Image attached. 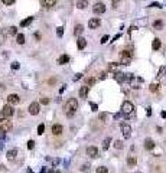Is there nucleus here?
Here are the masks:
<instances>
[{
  "mask_svg": "<svg viewBox=\"0 0 166 173\" xmlns=\"http://www.w3.org/2000/svg\"><path fill=\"white\" fill-rule=\"evenodd\" d=\"M114 78H116L118 82H120V84H123V82L129 81V74H122V72H118V74L114 75Z\"/></svg>",
  "mask_w": 166,
  "mask_h": 173,
  "instance_id": "obj_11",
  "label": "nucleus"
},
{
  "mask_svg": "<svg viewBox=\"0 0 166 173\" xmlns=\"http://www.w3.org/2000/svg\"><path fill=\"white\" fill-rule=\"evenodd\" d=\"M81 75H82V74H77V75L74 77V81H78V79H81Z\"/></svg>",
  "mask_w": 166,
  "mask_h": 173,
  "instance_id": "obj_47",
  "label": "nucleus"
},
{
  "mask_svg": "<svg viewBox=\"0 0 166 173\" xmlns=\"http://www.w3.org/2000/svg\"><path fill=\"white\" fill-rule=\"evenodd\" d=\"M87 155H88L91 159H97V157L100 156V151H98V149H97V147L91 146V147H88V149H87Z\"/></svg>",
  "mask_w": 166,
  "mask_h": 173,
  "instance_id": "obj_7",
  "label": "nucleus"
},
{
  "mask_svg": "<svg viewBox=\"0 0 166 173\" xmlns=\"http://www.w3.org/2000/svg\"><path fill=\"white\" fill-rule=\"evenodd\" d=\"M3 3L5 5H12V3H15V0H3Z\"/></svg>",
  "mask_w": 166,
  "mask_h": 173,
  "instance_id": "obj_45",
  "label": "nucleus"
},
{
  "mask_svg": "<svg viewBox=\"0 0 166 173\" xmlns=\"http://www.w3.org/2000/svg\"><path fill=\"white\" fill-rule=\"evenodd\" d=\"M28 111H29V114H32V116L39 114V111H41V105H39V102H31V105H29V108H28Z\"/></svg>",
  "mask_w": 166,
  "mask_h": 173,
  "instance_id": "obj_6",
  "label": "nucleus"
},
{
  "mask_svg": "<svg viewBox=\"0 0 166 173\" xmlns=\"http://www.w3.org/2000/svg\"><path fill=\"white\" fill-rule=\"evenodd\" d=\"M92 12L96 13V15H101V13H104V12H106V6H104V3H101V2L96 3V5L92 6Z\"/></svg>",
  "mask_w": 166,
  "mask_h": 173,
  "instance_id": "obj_8",
  "label": "nucleus"
},
{
  "mask_svg": "<svg viewBox=\"0 0 166 173\" xmlns=\"http://www.w3.org/2000/svg\"><path fill=\"white\" fill-rule=\"evenodd\" d=\"M43 131H45V125L43 124H39L38 125V134L41 136V134H43Z\"/></svg>",
  "mask_w": 166,
  "mask_h": 173,
  "instance_id": "obj_32",
  "label": "nucleus"
},
{
  "mask_svg": "<svg viewBox=\"0 0 166 173\" xmlns=\"http://www.w3.org/2000/svg\"><path fill=\"white\" fill-rule=\"evenodd\" d=\"M134 173H140V172H134Z\"/></svg>",
  "mask_w": 166,
  "mask_h": 173,
  "instance_id": "obj_57",
  "label": "nucleus"
},
{
  "mask_svg": "<svg viewBox=\"0 0 166 173\" xmlns=\"http://www.w3.org/2000/svg\"><path fill=\"white\" fill-rule=\"evenodd\" d=\"M118 65H120V63H117V62H114V63H110V65H108V68H110V69H116V68L118 67Z\"/></svg>",
  "mask_w": 166,
  "mask_h": 173,
  "instance_id": "obj_40",
  "label": "nucleus"
},
{
  "mask_svg": "<svg viewBox=\"0 0 166 173\" xmlns=\"http://www.w3.org/2000/svg\"><path fill=\"white\" fill-rule=\"evenodd\" d=\"M107 116H108L107 113H101V114H100V120H101V121H104V120L107 118Z\"/></svg>",
  "mask_w": 166,
  "mask_h": 173,
  "instance_id": "obj_42",
  "label": "nucleus"
},
{
  "mask_svg": "<svg viewBox=\"0 0 166 173\" xmlns=\"http://www.w3.org/2000/svg\"><path fill=\"white\" fill-rule=\"evenodd\" d=\"M122 133H123L124 139H130V136H131V127L127 125V124H122Z\"/></svg>",
  "mask_w": 166,
  "mask_h": 173,
  "instance_id": "obj_10",
  "label": "nucleus"
},
{
  "mask_svg": "<svg viewBox=\"0 0 166 173\" xmlns=\"http://www.w3.org/2000/svg\"><path fill=\"white\" fill-rule=\"evenodd\" d=\"M56 35H58L59 38H62V35H64V28H62V26L56 28Z\"/></svg>",
  "mask_w": 166,
  "mask_h": 173,
  "instance_id": "obj_34",
  "label": "nucleus"
},
{
  "mask_svg": "<svg viewBox=\"0 0 166 173\" xmlns=\"http://www.w3.org/2000/svg\"><path fill=\"white\" fill-rule=\"evenodd\" d=\"M48 160H51V162H52V166H54V167L59 164V159H49V157H48Z\"/></svg>",
  "mask_w": 166,
  "mask_h": 173,
  "instance_id": "obj_36",
  "label": "nucleus"
},
{
  "mask_svg": "<svg viewBox=\"0 0 166 173\" xmlns=\"http://www.w3.org/2000/svg\"><path fill=\"white\" fill-rule=\"evenodd\" d=\"M10 67H12V69H13V71H16V69H19L20 65H19V62H13V63L10 65Z\"/></svg>",
  "mask_w": 166,
  "mask_h": 173,
  "instance_id": "obj_37",
  "label": "nucleus"
},
{
  "mask_svg": "<svg viewBox=\"0 0 166 173\" xmlns=\"http://www.w3.org/2000/svg\"><path fill=\"white\" fill-rule=\"evenodd\" d=\"M123 116V113H117V114H114V118H120Z\"/></svg>",
  "mask_w": 166,
  "mask_h": 173,
  "instance_id": "obj_48",
  "label": "nucleus"
},
{
  "mask_svg": "<svg viewBox=\"0 0 166 173\" xmlns=\"http://www.w3.org/2000/svg\"><path fill=\"white\" fill-rule=\"evenodd\" d=\"M160 46H162V42H160V39H159V38H155V39H153V43H152V48H153V51H159V49H160Z\"/></svg>",
  "mask_w": 166,
  "mask_h": 173,
  "instance_id": "obj_15",
  "label": "nucleus"
},
{
  "mask_svg": "<svg viewBox=\"0 0 166 173\" xmlns=\"http://www.w3.org/2000/svg\"><path fill=\"white\" fill-rule=\"evenodd\" d=\"M160 116H162V118H166V111H162V114H160Z\"/></svg>",
  "mask_w": 166,
  "mask_h": 173,
  "instance_id": "obj_53",
  "label": "nucleus"
},
{
  "mask_svg": "<svg viewBox=\"0 0 166 173\" xmlns=\"http://www.w3.org/2000/svg\"><path fill=\"white\" fill-rule=\"evenodd\" d=\"M19 101H20V98H19L17 94H10L7 97V102L9 104H19Z\"/></svg>",
  "mask_w": 166,
  "mask_h": 173,
  "instance_id": "obj_13",
  "label": "nucleus"
},
{
  "mask_svg": "<svg viewBox=\"0 0 166 173\" xmlns=\"http://www.w3.org/2000/svg\"><path fill=\"white\" fill-rule=\"evenodd\" d=\"M32 22H33V17H28V19H25V20H22V22H20V26H22V28L29 26Z\"/></svg>",
  "mask_w": 166,
  "mask_h": 173,
  "instance_id": "obj_24",
  "label": "nucleus"
},
{
  "mask_svg": "<svg viewBox=\"0 0 166 173\" xmlns=\"http://www.w3.org/2000/svg\"><path fill=\"white\" fill-rule=\"evenodd\" d=\"M120 58H122V63L123 65H130V61H131V58H133V52L131 51H122L120 52ZM120 63V65H122Z\"/></svg>",
  "mask_w": 166,
  "mask_h": 173,
  "instance_id": "obj_2",
  "label": "nucleus"
},
{
  "mask_svg": "<svg viewBox=\"0 0 166 173\" xmlns=\"http://www.w3.org/2000/svg\"><path fill=\"white\" fill-rule=\"evenodd\" d=\"M82 32H84V26H82V25H77V26H75V29H74V33H75V36H80V35H82Z\"/></svg>",
  "mask_w": 166,
  "mask_h": 173,
  "instance_id": "obj_22",
  "label": "nucleus"
},
{
  "mask_svg": "<svg viewBox=\"0 0 166 173\" xmlns=\"http://www.w3.org/2000/svg\"><path fill=\"white\" fill-rule=\"evenodd\" d=\"M77 108H78V101L75 98H69L66 102H65V107H64V110H65V114L68 117H72L77 111Z\"/></svg>",
  "mask_w": 166,
  "mask_h": 173,
  "instance_id": "obj_1",
  "label": "nucleus"
},
{
  "mask_svg": "<svg viewBox=\"0 0 166 173\" xmlns=\"http://www.w3.org/2000/svg\"><path fill=\"white\" fill-rule=\"evenodd\" d=\"M16 156H17V150H16V149L9 150V151H7V155H6L7 160H15V159H16Z\"/></svg>",
  "mask_w": 166,
  "mask_h": 173,
  "instance_id": "obj_14",
  "label": "nucleus"
},
{
  "mask_svg": "<svg viewBox=\"0 0 166 173\" xmlns=\"http://www.w3.org/2000/svg\"><path fill=\"white\" fill-rule=\"evenodd\" d=\"M94 81H96V79H94V78H87V79H85V84H87V86L92 85V84H94Z\"/></svg>",
  "mask_w": 166,
  "mask_h": 173,
  "instance_id": "obj_35",
  "label": "nucleus"
},
{
  "mask_svg": "<svg viewBox=\"0 0 166 173\" xmlns=\"http://www.w3.org/2000/svg\"><path fill=\"white\" fill-rule=\"evenodd\" d=\"M13 113H15V110H13L12 105H5L3 110H2V117L3 118H9V117L13 116Z\"/></svg>",
  "mask_w": 166,
  "mask_h": 173,
  "instance_id": "obj_5",
  "label": "nucleus"
},
{
  "mask_svg": "<svg viewBox=\"0 0 166 173\" xmlns=\"http://www.w3.org/2000/svg\"><path fill=\"white\" fill-rule=\"evenodd\" d=\"M68 62H69V56H68V55H61L59 59H58V63H59V65H65V63H68Z\"/></svg>",
  "mask_w": 166,
  "mask_h": 173,
  "instance_id": "obj_21",
  "label": "nucleus"
},
{
  "mask_svg": "<svg viewBox=\"0 0 166 173\" xmlns=\"http://www.w3.org/2000/svg\"><path fill=\"white\" fill-rule=\"evenodd\" d=\"M159 88H160V84H159V82H156V81H155V82H152V84H150V86H149V90H150L152 92H157V91H159Z\"/></svg>",
  "mask_w": 166,
  "mask_h": 173,
  "instance_id": "obj_20",
  "label": "nucleus"
},
{
  "mask_svg": "<svg viewBox=\"0 0 166 173\" xmlns=\"http://www.w3.org/2000/svg\"><path fill=\"white\" fill-rule=\"evenodd\" d=\"M110 143H111V139H110V137H106L104 141H103V150H108Z\"/></svg>",
  "mask_w": 166,
  "mask_h": 173,
  "instance_id": "obj_27",
  "label": "nucleus"
},
{
  "mask_svg": "<svg viewBox=\"0 0 166 173\" xmlns=\"http://www.w3.org/2000/svg\"><path fill=\"white\" fill-rule=\"evenodd\" d=\"M41 173H46V169H45V167H42V170H41Z\"/></svg>",
  "mask_w": 166,
  "mask_h": 173,
  "instance_id": "obj_55",
  "label": "nucleus"
},
{
  "mask_svg": "<svg viewBox=\"0 0 166 173\" xmlns=\"http://www.w3.org/2000/svg\"><path fill=\"white\" fill-rule=\"evenodd\" d=\"M90 169H91V166H90V163H84V164L81 166V172H84V173H87V172H90Z\"/></svg>",
  "mask_w": 166,
  "mask_h": 173,
  "instance_id": "obj_29",
  "label": "nucleus"
},
{
  "mask_svg": "<svg viewBox=\"0 0 166 173\" xmlns=\"http://www.w3.org/2000/svg\"><path fill=\"white\" fill-rule=\"evenodd\" d=\"M133 110H134L133 102H130V101H124V102L122 104V113H123V114L129 116V114L133 113Z\"/></svg>",
  "mask_w": 166,
  "mask_h": 173,
  "instance_id": "obj_3",
  "label": "nucleus"
},
{
  "mask_svg": "<svg viewBox=\"0 0 166 173\" xmlns=\"http://www.w3.org/2000/svg\"><path fill=\"white\" fill-rule=\"evenodd\" d=\"M33 147H35V141H33V140H29V141H28V149L32 150Z\"/></svg>",
  "mask_w": 166,
  "mask_h": 173,
  "instance_id": "obj_38",
  "label": "nucleus"
},
{
  "mask_svg": "<svg viewBox=\"0 0 166 173\" xmlns=\"http://www.w3.org/2000/svg\"><path fill=\"white\" fill-rule=\"evenodd\" d=\"M107 40H108V36L106 35V36H103V39H101V43H107Z\"/></svg>",
  "mask_w": 166,
  "mask_h": 173,
  "instance_id": "obj_46",
  "label": "nucleus"
},
{
  "mask_svg": "<svg viewBox=\"0 0 166 173\" xmlns=\"http://www.w3.org/2000/svg\"><path fill=\"white\" fill-rule=\"evenodd\" d=\"M9 130H12V121H9L7 118L3 120V121H0V133H7Z\"/></svg>",
  "mask_w": 166,
  "mask_h": 173,
  "instance_id": "obj_4",
  "label": "nucleus"
},
{
  "mask_svg": "<svg viewBox=\"0 0 166 173\" xmlns=\"http://www.w3.org/2000/svg\"><path fill=\"white\" fill-rule=\"evenodd\" d=\"M100 19L98 17H92V19H90V22H88V28L90 29H97V28H100Z\"/></svg>",
  "mask_w": 166,
  "mask_h": 173,
  "instance_id": "obj_9",
  "label": "nucleus"
},
{
  "mask_svg": "<svg viewBox=\"0 0 166 173\" xmlns=\"http://www.w3.org/2000/svg\"><path fill=\"white\" fill-rule=\"evenodd\" d=\"M147 116H152V108L147 107Z\"/></svg>",
  "mask_w": 166,
  "mask_h": 173,
  "instance_id": "obj_50",
  "label": "nucleus"
},
{
  "mask_svg": "<svg viewBox=\"0 0 166 173\" xmlns=\"http://www.w3.org/2000/svg\"><path fill=\"white\" fill-rule=\"evenodd\" d=\"M127 164H129V167H134L137 164V159L134 156H129L127 157Z\"/></svg>",
  "mask_w": 166,
  "mask_h": 173,
  "instance_id": "obj_18",
  "label": "nucleus"
},
{
  "mask_svg": "<svg viewBox=\"0 0 166 173\" xmlns=\"http://www.w3.org/2000/svg\"><path fill=\"white\" fill-rule=\"evenodd\" d=\"M165 71H166V67H162V68H160V69H159V74H157V77H162V75H163V72H165Z\"/></svg>",
  "mask_w": 166,
  "mask_h": 173,
  "instance_id": "obj_41",
  "label": "nucleus"
},
{
  "mask_svg": "<svg viewBox=\"0 0 166 173\" xmlns=\"http://www.w3.org/2000/svg\"><path fill=\"white\" fill-rule=\"evenodd\" d=\"M91 108H92V111H97L98 110V105L94 104V102H91Z\"/></svg>",
  "mask_w": 166,
  "mask_h": 173,
  "instance_id": "obj_43",
  "label": "nucleus"
},
{
  "mask_svg": "<svg viewBox=\"0 0 166 173\" xmlns=\"http://www.w3.org/2000/svg\"><path fill=\"white\" fill-rule=\"evenodd\" d=\"M149 7H159V9H160V7H162V5H160V3H152Z\"/></svg>",
  "mask_w": 166,
  "mask_h": 173,
  "instance_id": "obj_44",
  "label": "nucleus"
},
{
  "mask_svg": "<svg viewBox=\"0 0 166 173\" xmlns=\"http://www.w3.org/2000/svg\"><path fill=\"white\" fill-rule=\"evenodd\" d=\"M64 91H65V85H64V86H61V90H59V94H62Z\"/></svg>",
  "mask_w": 166,
  "mask_h": 173,
  "instance_id": "obj_51",
  "label": "nucleus"
},
{
  "mask_svg": "<svg viewBox=\"0 0 166 173\" xmlns=\"http://www.w3.org/2000/svg\"><path fill=\"white\" fill-rule=\"evenodd\" d=\"M77 43H78V49H84V48L87 46V40H85L84 38H80Z\"/></svg>",
  "mask_w": 166,
  "mask_h": 173,
  "instance_id": "obj_25",
  "label": "nucleus"
},
{
  "mask_svg": "<svg viewBox=\"0 0 166 173\" xmlns=\"http://www.w3.org/2000/svg\"><path fill=\"white\" fill-rule=\"evenodd\" d=\"M97 173H108V170H107L106 166H98L97 167Z\"/></svg>",
  "mask_w": 166,
  "mask_h": 173,
  "instance_id": "obj_30",
  "label": "nucleus"
},
{
  "mask_svg": "<svg viewBox=\"0 0 166 173\" xmlns=\"http://www.w3.org/2000/svg\"><path fill=\"white\" fill-rule=\"evenodd\" d=\"M41 104H43V105H46V104H49V98H46V97L41 98Z\"/></svg>",
  "mask_w": 166,
  "mask_h": 173,
  "instance_id": "obj_39",
  "label": "nucleus"
},
{
  "mask_svg": "<svg viewBox=\"0 0 166 173\" xmlns=\"http://www.w3.org/2000/svg\"><path fill=\"white\" fill-rule=\"evenodd\" d=\"M88 2L90 0H77V7L78 9H85L88 6Z\"/></svg>",
  "mask_w": 166,
  "mask_h": 173,
  "instance_id": "obj_19",
  "label": "nucleus"
},
{
  "mask_svg": "<svg viewBox=\"0 0 166 173\" xmlns=\"http://www.w3.org/2000/svg\"><path fill=\"white\" fill-rule=\"evenodd\" d=\"M28 173H33V172H32V170H31V169H28Z\"/></svg>",
  "mask_w": 166,
  "mask_h": 173,
  "instance_id": "obj_56",
  "label": "nucleus"
},
{
  "mask_svg": "<svg viewBox=\"0 0 166 173\" xmlns=\"http://www.w3.org/2000/svg\"><path fill=\"white\" fill-rule=\"evenodd\" d=\"M106 77H107V74H106V72H103V74H101V77H100V78H101V79H104V78H106Z\"/></svg>",
  "mask_w": 166,
  "mask_h": 173,
  "instance_id": "obj_52",
  "label": "nucleus"
},
{
  "mask_svg": "<svg viewBox=\"0 0 166 173\" xmlns=\"http://www.w3.org/2000/svg\"><path fill=\"white\" fill-rule=\"evenodd\" d=\"M48 173H61V172H59V170H49Z\"/></svg>",
  "mask_w": 166,
  "mask_h": 173,
  "instance_id": "obj_54",
  "label": "nucleus"
},
{
  "mask_svg": "<svg viewBox=\"0 0 166 173\" xmlns=\"http://www.w3.org/2000/svg\"><path fill=\"white\" fill-rule=\"evenodd\" d=\"M88 91H90V86H87V85L81 86V88H80V97L81 98H85L88 95Z\"/></svg>",
  "mask_w": 166,
  "mask_h": 173,
  "instance_id": "obj_16",
  "label": "nucleus"
},
{
  "mask_svg": "<svg viewBox=\"0 0 166 173\" xmlns=\"http://www.w3.org/2000/svg\"><path fill=\"white\" fill-rule=\"evenodd\" d=\"M145 149H146V150L155 149V141H153L152 139H146V140H145Z\"/></svg>",
  "mask_w": 166,
  "mask_h": 173,
  "instance_id": "obj_17",
  "label": "nucleus"
},
{
  "mask_svg": "<svg viewBox=\"0 0 166 173\" xmlns=\"http://www.w3.org/2000/svg\"><path fill=\"white\" fill-rule=\"evenodd\" d=\"M114 147H116V149H118V150L123 149V141H122V140H117V141L114 143Z\"/></svg>",
  "mask_w": 166,
  "mask_h": 173,
  "instance_id": "obj_31",
  "label": "nucleus"
},
{
  "mask_svg": "<svg viewBox=\"0 0 166 173\" xmlns=\"http://www.w3.org/2000/svg\"><path fill=\"white\" fill-rule=\"evenodd\" d=\"M16 42L19 43V45H23V43H25V35L17 33V35H16Z\"/></svg>",
  "mask_w": 166,
  "mask_h": 173,
  "instance_id": "obj_26",
  "label": "nucleus"
},
{
  "mask_svg": "<svg viewBox=\"0 0 166 173\" xmlns=\"http://www.w3.org/2000/svg\"><path fill=\"white\" fill-rule=\"evenodd\" d=\"M56 5V0H43V6L45 7H52V6H55Z\"/></svg>",
  "mask_w": 166,
  "mask_h": 173,
  "instance_id": "obj_23",
  "label": "nucleus"
},
{
  "mask_svg": "<svg viewBox=\"0 0 166 173\" xmlns=\"http://www.w3.org/2000/svg\"><path fill=\"white\" fill-rule=\"evenodd\" d=\"M153 28L157 29V30H160V29L163 28V22H162V20H155V22H153Z\"/></svg>",
  "mask_w": 166,
  "mask_h": 173,
  "instance_id": "obj_28",
  "label": "nucleus"
},
{
  "mask_svg": "<svg viewBox=\"0 0 166 173\" xmlns=\"http://www.w3.org/2000/svg\"><path fill=\"white\" fill-rule=\"evenodd\" d=\"M3 149H5V143H3V141H0V151H2Z\"/></svg>",
  "mask_w": 166,
  "mask_h": 173,
  "instance_id": "obj_49",
  "label": "nucleus"
},
{
  "mask_svg": "<svg viewBox=\"0 0 166 173\" xmlns=\"http://www.w3.org/2000/svg\"><path fill=\"white\" fill-rule=\"evenodd\" d=\"M9 33H10V35H17V28H16V26L9 28Z\"/></svg>",
  "mask_w": 166,
  "mask_h": 173,
  "instance_id": "obj_33",
  "label": "nucleus"
},
{
  "mask_svg": "<svg viewBox=\"0 0 166 173\" xmlns=\"http://www.w3.org/2000/svg\"><path fill=\"white\" fill-rule=\"evenodd\" d=\"M52 133H54L55 136L62 134V133H64V127H62L61 124H54V125H52Z\"/></svg>",
  "mask_w": 166,
  "mask_h": 173,
  "instance_id": "obj_12",
  "label": "nucleus"
}]
</instances>
